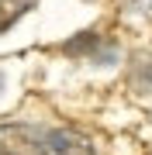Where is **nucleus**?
I'll list each match as a JSON object with an SVG mask.
<instances>
[{
    "label": "nucleus",
    "instance_id": "obj_3",
    "mask_svg": "<svg viewBox=\"0 0 152 155\" xmlns=\"http://www.w3.org/2000/svg\"><path fill=\"white\" fill-rule=\"evenodd\" d=\"M42 141H45V155H97L93 145L83 138V134L76 131H49L42 134Z\"/></svg>",
    "mask_w": 152,
    "mask_h": 155
},
{
    "label": "nucleus",
    "instance_id": "obj_4",
    "mask_svg": "<svg viewBox=\"0 0 152 155\" xmlns=\"http://www.w3.org/2000/svg\"><path fill=\"white\" fill-rule=\"evenodd\" d=\"M128 83L135 86V93H152V52H138V55H131Z\"/></svg>",
    "mask_w": 152,
    "mask_h": 155
},
{
    "label": "nucleus",
    "instance_id": "obj_2",
    "mask_svg": "<svg viewBox=\"0 0 152 155\" xmlns=\"http://www.w3.org/2000/svg\"><path fill=\"white\" fill-rule=\"evenodd\" d=\"M0 155H45V141L28 124H0Z\"/></svg>",
    "mask_w": 152,
    "mask_h": 155
},
{
    "label": "nucleus",
    "instance_id": "obj_7",
    "mask_svg": "<svg viewBox=\"0 0 152 155\" xmlns=\"http://www.w3.org/2000/svg\"><path fill=\"white\" fill-rule=\"evenodd\" d=\"M0 90H4V72H0Z\"/></svg>",
    "mask_w": 152,
    "mask_h": 155
},
{
    "label": "nucleus",
    "instance_id": "obj_5",
    "mask_svg": "<svg viewBox=\"0 0 152 155\" xmlns=\"http://www.w3.org/2000/svg\"><path fill=\"white\" fill-rule=\"evenodd\" d=\"M31 7H35L31 0H0V31L14 28V24L31 11Z\"/></svg>",
    "mask_w": 152,
    "mask_h": 155
},
{
    "label": "nucleus",
    "instance_id": "obj_1",
    "mask_svg": "<svg viewBox=\"0 0 152 155\" xmlns=\"http://www.w3.org/2000/svg\"><path fill=\"white\" fill-rule=\"evenodd\" d=\"M62 52L66 55H76V59H90L97 66H114V59H118V48L111 41H104L97 31H79L76 38H69L62 45Z\"/></svg>",
    "mask_w": 152,
    "mask_h": 155
},
{
    "label": "nucleus",
    "instance_id": "obj_6",
    "mask_svg": "<svg viewBox=\"0 0 152 155\" xmlns=\"http://www.w3.org/2000/svg\"><path fill=\"white\" fill-rule=\"evenodd\" d=\"M138 4H152V0H128V11H135ZM149 11H152V7H149Z\"/></svg>",
    "mask_w": 152,
    "mask_h": 155
}]
</instances>
